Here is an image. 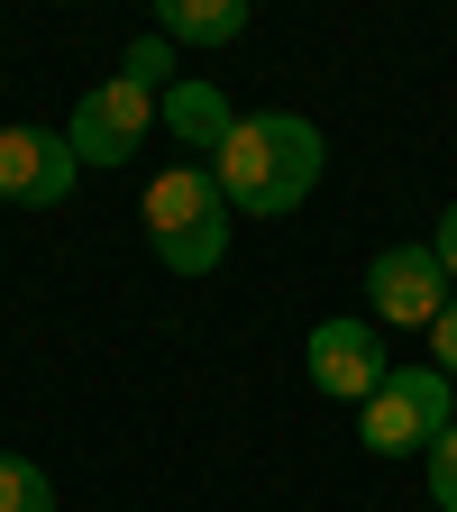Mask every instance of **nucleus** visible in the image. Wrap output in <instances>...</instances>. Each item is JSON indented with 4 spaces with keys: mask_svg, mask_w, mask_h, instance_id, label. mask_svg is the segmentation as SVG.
<instances>
[{
    "mask_svg": "<svg viewBox=\"0 0 457 512\" xmlns=\"http://www.w3.org/2000/svg\"><path fill=\"white\" fill-rule=\"evenodd\" d=\"M320 165H330V147H320L311 119H293V110H256V119H238V138L211 156V183H220L229 211H247V220H284V211L311 202Z\"/></svg>",
    "mask_w": 457,
    "mask_h": 512,
    "instance_id": "f257e3e1",
    "label": "nucleus"
},
{
    "mask_svg": "<svg viewBox=\"0 0 457 512\" xmlns=\"http://www.w3.org/2000/svg\"><path fill=\"white\" fill-rule=\"evenodd\" d=\"M229 202H220V183H211V165H165L156 183H147V238H156V256L174 275H211L220 256H229Z\"/></svg>",
    "mask_w": 457,
    "mask_h": 512,
    "instance_id": "f03ea898",
    "label": "nucleus"
},
{
    "mask_svg": "<svg viewBox=\"0 0 457 512\" xmlns=\"http://www.w3.org/2000/svg\"><path fill=\"white\" fill-rule=\"evenodd\" d=\"M448 421H457V394H448V375L439 366H394L375 384V403H366V448L375 458H430V448L448 439Z\"/></svg>",
    "mask_w": 457,
    "mask_h": 512,
    "instance_id": "7ed1b4c3",
    "label": "nucleus"
},
{
    "mask_svg": "<svg viewBox=\"0 0 457 512\" xmlns=\"http://www.w3.org/2000/svg\"><path fill=\"white\" fill-rule=\"evenodd\" d=\"M147 128H156V92H138V83H92L83 101H74V128H64V147H74L83 165H128V156H138L147 147Z\"/></svg>",
    "mask_w": 457,
    "mask_h": 512,
    "instance_id": "20e7f679",
    "label": "nucleus"
},
{
    "mask_svg": "<svg viewBox=\"0 0 457 512\" xmlns=\"http://www.w3.org/2000/svg\"><path fill=\"white\" fill-rule=\"evenodd\" d=\"M83 156L64 147V128H0V202L19 211H55L74 192Z\"/></svg>",
    "mask_w": 457,
    "mask_h": 512,
    "instance_id": "39448f33",
    "label": "nucleus"
},
{
    "mask_svg": "<svg viewBox=\"0 0 457 512\" xmlns=\"http://www.w3.org/2000/svg\"><path fill=\"white\" fill-rule=\"evenodd\" d=\"M366 293H375V320L384 330H430V320L448 311V275L430 247H384L366 266Z\"/></svg>",
    "mask_w": 457,
    "mask_h": 512,
    "instance_id": "423d86ee",
    "label": "nucleus"
},
{
    "mask_svg": "<svg viewBox=\"0 0 457 512\" xmlns=\"http://www.w3.org/2000/svg\"><path fill=\"white\" fill-rule=\"evenodd\" d=\"M384 375H394V366H384V339L366 330V320H320V330H311V384H320V394L375 403Z\"/></svg>",
    "mask_w": 457,
    "mask_h": 512,
    "instance_id": "0eeeda50",
    "label": "nucleus"
},
{
    "mask_svg": "<svg viewBox=\"0 0 457 512\" xmlns=\"http://www.w3.org/2000/svg\"><path fill=\"white\" fill-rule=\"evenodd\" d=\"M165 128L183 147H202V156H220L229 138H238V110L220 101V83H202V74H183V83H165Z\"/></svg>",
    "mask_w": 457,
    "mask_h": 512,
    "instance_id": "6e6552de",
    "label": "nucleus"
},
{
    "mask_svg": "<svg viewBox=\"0 0 457 512\" xmlns=\"http://www.w3.org/2000/svg\"><path fill=\"white\" fill-rule=\"evenodd\" d=\"M156 37L229 46V37H247V0H165V10H156Z\"/></svg>",
    "mask_w": 457,
    "mask_h": 512,
    "instance_id": "1a4fd4ad",
    "label": "nucleus"
},
{
    "mask_svg": "<svg viewBox=\"0 0 457 512\" xmlns=\"http://www.w3.org/2000/svg\"><path fill=\"white\" fill-rule=\"evenodd\" d=\"M0 512H55L46 467H28V458H0Z\"/></svg>",
    "mask_w": 457,
    "mask_h": 512,
    "instance_id": "9d476101",
    "label": "nucleus"
},
{
    "mask_svg": "<svg viewBox=\"0 0 457 512\" xmlns=\"http://www.w3.org/2000/svg\"><path fill=\"white\" fill-rule=\"evenodd\" d=\"M165 74H174V64H165V37L147 28L138 46H128V64H119V83H138V92H165Z\"/></svg>",
    "mask_w": 457,
    "mask_h": 512,
    "instance_id": "9b49d317",
    "label": "nucleus"
},
{
    "mask_svg": "<svg viewBox=\"0 0 457 512\" xmlns=\"http://www.w3.org/2000/svg\"><path fill=\"white\" fill-rule=\"evenodd\" d=\"M430 503H439V512H457V421H448V439L430 448Z\"/></svg>",
    "mask_w": 457,
    "mask_h": 512,
    "instance_id": "f8f14e48",
    "label": "nucleus"
},
{
    "mask_svg": "<svg viewBox=\"0 0 457 512\" xmlns=\"http://www.w3.org/2000/svg\"><path fill=\"white\" fill-rule=\"evenodd\" d=\"M430 348H439V375H457V293H448V311L430 320Z\"/></svg>",
    "mask_w": 457,
    "mask_h": 512,
    "instance_id": "ddd939ff",
    "label": "nucleus"
},
{
    "mask_svg": "<svg viewBox=\"0 0 457 512\" xmlns=\"http://www.w3.org/2000/svg\"><path fill=\"white\" fill-rule=\"evenodd\" d=\"M430 256H439V275H448V293H457V202L439 211V238H430Z\"/></svg>",
    "mask_w": 457,
    "mask_h": 512,
    "instance_id": "4468645a",
    "label": "nucleus"
}]
</instances>
